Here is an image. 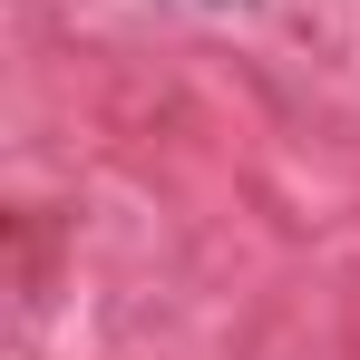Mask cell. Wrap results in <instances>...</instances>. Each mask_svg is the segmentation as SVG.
I'll use <instances>...</instances> for the list:
<instances>
[]
</instances>
